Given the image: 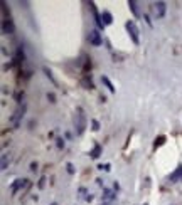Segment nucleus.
<instances>
[{"label":"nucleus","instance_id":"16","mask_svg":"<svg viewBox=\"0 0 182 205\" xmlns=\"http://www.w3.org/2000/svg\"><path fill=\"white\" fill-rule=\"evenodd\" d=\"M91 126H93V129H94V131H98V129H100V123H98L96 119H93V121H91Z\"/></svg>","mask_w":182,"mask_h":205},{"label":"nucleus","instance_id":"19","mask_svg":"<svg viewBox=\"0 0 182 205\" xmlns=\"http://www.w3.org/2000/svg\"><path fill=\"white\" fill-rule=\"evenodd\" d=\"M66 168H68L69 173H74V166H73V163H66Z\"/></svg>","mask_w":182,"mask_h":205},{"label":"nucleus","instance_id":"15","mask_svg":"<svg viewBox=\"0 0 182 205\" xmlns=\"http://www.w3.org/2000/svg\"><path fill=\"white\" fill-rule=\"evenodd\" d=\"M8 158H7V155H4V156H2V170H5L7 168V163H8Z\"/></svg>","mask_w":182,"mask_h":205},{"label":"nucleus","instance_id":"18","mask_svg":"<svg viewBox=\"0 0 182 205\" xmlns=\"http://www.w3.org/2000/svg\"><path fill=\"white\" fill-rule=\"evenodd\" d=\"M98 168H100V170H105V172H110V170H111V168H110V163H106V165H100Z\"/></svg>","mask_w":182,"mask_h":205},{"label":"nucleus","instance_id":"21","mask_svg":"<svg viewBox=\"0 0 182 205\" xmlns=\"http://www.w3.org/2000/svg\"><path fill=\"white\" fill-rule=\"evenodd\" d=\"M44 182H46V178L42 177V178L39 180V188H42V187H44Z\"/></svg>","mask_w":182,"mask_h":205},{"label":"nucleus","instance_id":"2","mask_svg":"<svg viewBox=\"0 0 182 205\" xmlns=\"http://www.w3.org/2000/svg\"><path fill=\"white\" fill-rule=\"evenodd\" d=\"M125 27H126V30H128V34H130V37H132V40H133V44L138 45V44H140V32H138L137 24H135L133 20H128V22L125 24Z\"/></svg>","mask_w":182,"mask_h":205},{"label":"nucleus","instance_id":"11","mask_svg":"<svg viewBox=\"0 0 182 205\" xmlns=\"http://www.w3.org/2000/svg\"><path fill=\"white\" fill-rule=\"evenodd\" d=\"M25 182H27V180H15V183L12 185V193H17V190L22 188V187L25 185Z\"/></svg>","mask_w":182,"mask_h":205},{"label":"nucleus","instance_id":"24","mask_svg":"<svg viewBox=\"0 0 182 205\" xmlns=\"http://www.w3.org/2000/svg\"><path fill=\"white\" fill-rule=\"evenodd\" d=\"M180 182H182V177H180Z\"/></svg>","mask_w":182,"mask_h":205},{"label":"nucleus","instance_id":"9","mask_svg":"<svg viewBox=\"0 0 182 205\" xmlns=\"http://www.w3.org/2000/svg\"><path fill=\"white\" fill-rule=\"evenodd\" d=\"M128 7H130V10L133 12V15H135V17H140V10H138V4L135 2V0H130V2H128Z\"/></svg>","mask_w":182,"mask_h":205},{"label":"nucleus","instance_id":"25","mask_svg":"<svg viewBox=\"0 0 182 205\" xmlns=\"http://www.w3.org/2000/svg\"><path fill=\"white\" fill-rule=\"evenodd\" d=\"M52 205H56V203H52Z\"/></svg>","mask_w":182,"mask_h":205},{"label":"nucleus","instance_id":"13","mask_svg":"<svg viewBox=\"0 0 182 205\" xmlns=\"http://www.w3.org/2000/svg\"><path fill=\"white\" fill-rule=\"evenodd\" d=\"M101 81H103V82H105V86L110 89V93H115V88H113V84H111V81H110L108 77L103 76V77H101Z\"/></svg>","mask_w":182,"mask_h":205},{"label":"nucleus","instance_id":"17","mask_svg":"<svg viewBox=\"0 0 182 205\" xmlns=\"http://www.w3.org/2000/svg\"><path fill=\"white\" fill-rule=\"evenodd\" d=\"M57 148H64V140H62V138H57Z\"/></svg>","mask_w":182,"mask_h":205},{"label":"nucleus","instance_id":"7","mask_svg":"<svg viewBox=\"0 0 182 205\" xmlns=\"http://www.w3.org/2000/svg\"><path fill=\"white\" fill-rule=\"evenodd\" d=\"M180 177H182V165L177 166V168H175V172L169 175V182H170V183H174V182H177V180L180 182Z\"/></svg>","mask_w":182,"mask_h":205},{"label":"nucleus","instance_id":"6","mask_svg":"<svg viewBox=\"0 0 182 205\" xmlns=\"http://www.w3.org/2000/svg\"><path fill=\"white\" fill-rule=\"evenodd\" d=\"M116 198V193L113 192V190H110V188H103V203H111V202Z\"/></svg>","mask_w":182,"mask_h":205},{"label":"nucleus","instance_id":"4","mask_svg":"<svg viewBox=\"0 0 182 205\" xmlns=\"http://www.w3.org/2000/svg\"><path fill=\"white\" fill-rule=\"evenodd\" d=\"M88 40H89V44H93V45H101L103 44V35L100 34V30H89V34H88Z\"/></svg>","mask_w":182,"mask_h":205},{"label":"nucleus","instance_id":"5","mask_svg":"<svg viewBox=\"0 0 182 205\" xmlns=\"http://www.w3.org/2000/svg\"><path fill=\"white\" fill-rule=\"evenodd\" d=\"M165 10H167L165 2H155L154 4V14L157 19H162V17L165 15Z\"/></svg>","mask_w":182,"mask_h":205},{"label":"nucleus","instance_id":"8","mask_svg":"<svg viewBox=\"0 0 182 205\" xmlns=\"http://www.w3.org/2000/svg\"><path fill=\"white\" fill-rule=\"evenodd\" d=\"M101 22L105 25H111L113 24V17H111V14L110 12H103L101 14Z\"/></svg>","mask_w":182,"mask_h":205},{"label":"nucleus","instance_id":"22","mask_svg":"<svg viewBox=\"0 0 182 205\" xmlns=\"http://www.w3.org/2000/svg\"><path fill=\"white\" fill-rule=\"evenodd\" d=\"M113 188H115V190H120V185H118L116 182H115V183H113Z\"/></svg>","mask_w":182,"mask_h":205},{"label":"nucleus","instance_id":"3","mask_svg":"<svg viewBox=\"0 0 182 205\" xmlns=\"http://www.w3.org/2000/svg\"><path fill=\"white\" fill-rule=\"evenodd\" d=\"M4 5V22H2V32L5 34V35H8V34H14V30H15V27H14V24H12V20L10 19H7V8H5V4H2Z\"/></svg>","mask_w":182,"mask_h":205},{"label":"nucleus","instance_id":"12","mask_svg":"<svg viewBox=\"0 0 182 205\" xmlns=\"http://www.w3.org/2000/svg\"><path fill=\"white\" fill-rule=\"evenodd\" d=\"M22 113H24V108H22V109H17V111L14 113V116H12V123H14L15 126H19V118L22 116Z\"/></svg>","mask_w":182,"mask_h":205},{"label":"nucleus","instance_id":"1","mask_svg":"<svg viewBox=\"0 0 182 205\" xmlns=\"http://www.w3.org/2000/svg\"><path fill=\"white\" fill-rule=\"evenodd\" d=\"M76 118H74V125H76V133L78 135H83L84 133V128H86V116L84 113H83V109L78 108L76 109Z\"/></svg>","mask_w":182,"mask_h":205},{"label":"nucleus","instance_id":"20","mask_svg":"<svg viewBox=\"0 0 182 205\" xmlns=\"http://www.w3.org/2000/svg\"><path fill=\"white\" fill-rule=\"evenodd\" d=\"M47 99H51V103H56V101H54L56 98H54V94H52V93H51V94H47Z\"/></svg>","mask_w":182,"mask_h":205},{"label":"nucleus","instance_id":"23","mask_svg":"<svg viewBox=\"0 0 182 205\" xmlns=\"http://www.w3.org/2000/svg\"><path fill=\"white\" fill-rule=\"evenodd\" d=\"M143 205H148V203H143Z\"/></svg>","mask_w":182,"mask_h":205},{"label":"nucleus","instance_id":"14","mask_svg":"<svg viewBox=\"0 0 182 205\" xmlns=\"http://www.w3.org/2000/svg\"><path fill=\"white\" fill-rule=\"evenodd\" d=\"M88 195H89V193H88V190H86L84 187H81V188H79V192H78V197H79V198H88Z\"/></svg>","mask_w":182,"mask_h":205},{"label":"nucleus","instance_id":"10","mask_svg":"<svg viewBox=\"0 0 182 205\" xmlns=\"http://www.w3.org/2000/svg\"><path fill=\"white\" fill-rule=\"evenodd\" d=\"M101 150H103V148H101L100 145H96V146H94L93 150H91V151H89V156L93 158V160H96V158H98V156L101 155Z\"/></svg>","mask_w":182,"mask_h":205}]
</instances>
